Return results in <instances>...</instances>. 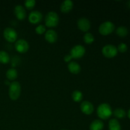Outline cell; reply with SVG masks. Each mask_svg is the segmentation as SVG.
Wrapping results in <instances>:
<instances>
[{
	"label": "cell",
	"mask_w": 130,
	"mask_h": 130,
	"mask_svg": "<svg viewBox=\"0 0 130 130\" xmlns=\"http://www.w3.org/2000/svg\"><path fill=\"white\" fill-rule=\"evenodd\" d=\"M6 77L8 81H15L18 77V72L16 69L10 68L6 72Z\"/></svg>",
	"instance_id": "obj_17"
},
{
	"label": "cell",
	"mask_w": 130,
	"mask_h": 130,
	"mask_svg": "<svg viewBox=\"0 0 130 130\" xmlns=\"http://www.w3.org/2000/svg\"><path fill=\"white\" fill-rule=\"evenodd\" d=\"M117 35L121 38H124L128 34V30L126 27L124 26H119L116 30Z\"/></svg>",
	"instance_id": "obj_22"
},
{
	"label": "cell",
	"mask_w": 130,
	"mask_h": 130,
	"mask_svg": "<svg viewBox=\"0 0 130 130\" xmlns=\"http://www.w3.org/2000/svg\"><path fill=\"white\" fill-rule=\"evenodd\" d=\"M86 53V49L85 47L81 44H77L75 45L71 48L70 51L71 56L72 57V59H80L83 58Z\"/></svg>",
	"instance_id": "obj_5"
},
{
	"label": "cell",
	"mask_w": 130,
	"mask_h": 130,
	"mask_svg": "<svg viewBox=\"0 0 130 130\" xmlns=\"http://www.w3.org/2000/svg\"><path fill=\"white\" fill-rule=\"evenodd\" d=\"M10 55L4 50L0 51V63L2 64H7L10 62Z\"/></svg>",
	"instance_id": "obj_19"
},
{
	"label": "cell",
	"mask_w": 130,
	"mask_h": 130,
	"mask_svg": "<svg viewBox=\"0 0 130 130\" xmlns=\"http://www.w3.org/2000/svg\"><path fill=\"white\" fill-rule=\"evenodd\" d=\"M83 41L86 44H91L95 41V37L91 33L88 32L85 33V35L83 36Z\"/></svg>",
	"instance_id": "obj_23"
},
{
	"label": "cell",
	"mask_w": 130,
	"mask_h": 130,
	"mask_svg": "<svg viewBox=\"0 0 130 130\" xmlns=\"http://www.w3.org/2000/svg\"><path fill=\"white\" fill-rule=\"evenodd\" d=\"M44 39L48 43L53 44L57 42L58 39V34L53 29H49L44 33Z\"/></svg>",
	"instance_id": "obj_13"
},
{
	"label": "cell",
	"mask_w": 130,
	"mask_h": 130,
	"mask_svg": "<svg viewBox=\"0 0 130 130\" xmlns=\"http://www.w3.org/2000/svg\"><path fill=\"white\" fill-rule=\"evenodd\" d=\"M72 58L70 54L66 55H65L64 57H63V60L68 63H69V62H71V61H72Z\"/></svg>",
	"instance_id": "obj_27"
},
{
	"label": "cell",
	"mask_w": 130,
	"mask_h": 130,
	"mask_svg": "<svg viewBox=\"0 0 130 130\" xmlns=\"http://www.w3.org/2000/svg\"><path fill=\"white\" fill-rule=\"evenodd\" d=\"M3 37L9 43H15L17 40L18 34L15 29L12 27H6L3 30Z\"/></svg>",
	"instance_id": "obj_7"
},
{
	"label": "cell",
	"mask_w": 130,
	"mask_h": 130,
	"mask_svg": "<svg viewBox=\"0 0 130 130\" xmlns=\"http://www.w3.org/2000/svg\"><path fill=\"white\" fill-rule=\"evenodd\" d=\"M127 5H128V6L130 8V1H129L128 3H127Z\"/></svg>",
	"instance_id": "obj_29"
},
{
	"label": "cell",
	"mask_w": 130,
	"mask_h": 130,
	"mask_svg": "<svg viewBox=\"0 0 130 130\" xmlns=\"http://www.w3.org/2000/svg\"><path fill=\"white\" fill-rule=\"evenodd\" d=\"M15 49L19 53H27L29 50V43L25 39H17L15 43Z\"/></svg>",
	"instance_id": "obj_8"
},
{
	"label": "cell",
	"mask_w": 130,
	"mask_h": 130,
	"mask_svg": "<svg viewBox=\"0 0 130 130\" xmlns=\"http://www.w3.org/2000/svg\"><path fill=\"white\" fill-rule=\"evenodd\" d=\"M115 30V25L110 21L102 23L99 27V32L102 36H108Z\"/></svg>",
	"instance_id": "obj_4"
},
{
	"label": "cell",
	"mask_w": 130,
	"mask_h": 130,
	"mask_svg": "<svg viewBox=\"0 0 130 130\" xmlns=\"http://www.w3.org/2000/svg\"><path fill=\"white\" fill-rule=\"evenodd\" d=\"M112 110L109 104L102 103L98 106L96 109V114L100 120H107L112 116Z\"/></svg>",
	"instance_id": "obj_1"
},
{
	"label": "cell",
	"mask_w": 130,
	"mask_h": 130,
	"mask_svg": "<svg viewBox=\"0 0 130 130\" xmlns=\"http://www.w3.org/2000/svg\"><path fill=\"white\" fill-rule=\"evenodd\" d=\"M69 71L73 74H78L81 71V66L75 61H71L67 65Z\"/></svg>",
	"instance_id": "obj_15"
},
{
	"label": "cell",
	"mask_w": 130,
	"mask_h": 130,
	"mask_svg": "<svg viewBox=\"0 0 130 130\" xmlns=\"http://www.w3.org/2000/svg\"><path fill=\"white\" fill-rule=\"evenodd\" d=\"M61 130H67V129H61Z\"/></svg>",
	"instance_id": "obj_30"
},
{
	"label": "cell",
	"mask_w": 130,
	"mask_h": 130,
	"mask_svg": "<svg viewBox=\"0 0 130 130\" xmlns=\"http://www.w3.org/2000/svg\"><path fill=\"white\" fill-rule=\"evenodd\" d=\"M74 7V3L71 0H65L61 3L60 10L63 13H68L72 11Z\"/></svg>",
	"instance_id": "obj_14"
},
{
	"label": "cell",
	"mask_w": 130,
	"mask_h": 130,
	"mask_svg": "<svg viewBox=\"0 0 130 130\" xmlns=\"http://www.w3.org/2000/svg\"><path fill=\"white\" fill-rule=\"evenodd\" d=\"M104 124L100 119H95L90 125V130H103Z\"/></svg>",
	"instance_id": "obj_16"
},
{
	"label": "cell",
	"mask_w": 130,
	"mask_h": 130,
	"mask_svg": "<svg viewBox=\"0 0 130 130\" xmlns=\"http://www.w3.org/2000/svg\"><path fill=\"white\" fill-rule=\"evenodd\" d=\"M14 14L19 20L22 21L26 18L27 13L24 6L21 5H17L14 8Z\"/></svg>",
	"instance_id": "obj_12"
},
{
	"label": "cell",
	"mask_w": 130,
	"mask_h": 130,
	"mask_svg": "<svg viewBox=\"0 0 130 130\" xmlns=\"http://www.w3.org/2000/svg\"><path fill=\"white\" fill-rule=\"evenodd\" d=\"M46 26L42 24H39L38 26L36 27L35 32L38 35H43L46 32Z\"/></svg>",
	"instance_id": "obj_25"
},
{
	"label": "cell",
	"mask_w": 130,
	"mask_h": 130,
	"mask_svg": "<svg viewBox=\"0 0 130 130\" xmlns=\"http://www.w3.org/2000/svg\"><path fill=\"white\" fill-rule=\"evenodd\" d=\"M112 115H114L116 119H123L126 117V113L124 109L121 108H118L113 111Z\"/></svg>",
	"instance_id": "obj_20"
},
{
	"label": "cell",
	"mask_w": 130,
	"mask_h": 130,
	"mask_svg": "<svg viewBox=\"0 0 130 130\" xmlns=\"http://www.w3.org/2000/svg\"><path fill=\"white\" fill-rule=\"evenodd\" d=\"M60 22L59 16L55 11H50L44 18V24L48 28L56 27Z\"/></svg>",
	"instance_id": "obj_3"
},
{
	"label": "cell",
	"mask_w": 130,
	"mask_h": 130,
	"mask_svg": "<svg viewBox=\"0 0 130 130\" xmlns=\"http://www.w3.org/2000/svg\"><path fill=\"white\" fill-rule=\"evenodd\" d=\"M83 95L80 90H74L72 93V99L74 102L79 103L82 101Z\"/></svg>",
	"instance_id": "obj_21"
},
{
	"label": "cell",
	"mask_w": 130,
	"mask_h": 130,
	"mask_svg": "<svg viewBox=\"0 0 130 130\" xmlns=\"http://www.w3.org/2000/svg\"><path fill=\"white\" fill-rule=\"evenodd\" d=\"M108 127L109 130H121L120 123L116 118H113L109 120Z\"/></svg>",
	"instance_id": "obj_18"
},
{
	"label": "cell",
	"mask_w": 130,
	"mask_h": 130,
	"mask_svg": "<svg viewBox=\"0 0 130 130\" xmlns=\"http://www.w3.org/2000/svg\"><path fill=\"white\" fill-rule=\"evenodd\" d=\"M128 118L130 119V109H129V110H128Z\"/></svg>",
	"instance_id": "obj_28"
},
{
	"label": "cell",
	"mask_w": 130,
	"mask_h": 130,
	"mask_svg": "<svg viewBox=\"0 0 130 130\" xmlns=\"http://www.w3.org/2000/svg\"><path fill=\"white\" fill-rule=\"evenodd\" d=\"M94 106L92 103L88 100L82 102L80 105V110L85 115H91L94 112Z\"/></svg>",
	"instance_id": "obj_11"
},
{
	"label": "cell",
	"mask_w": 130,
	"mask_h": 130,
	"mask_svg": "<svg viewBox=\"0 0 130 130\" xmlns=\"http://www.w3.org/2000/svg\"><path fill=\"white\" fill-rule=\"evenodd\" d=\"M43 19V15L38 10H33L30 12L28 16V20L32 24H39Z\"/></svg>",
	"instance_id": "obj_9"
},
{
	"label": "cell",
	"mask_w": 130,
	"mask_h": 130,
	"mask_svg": "<svg viewBox=\"0 0 130 130\" xmlns=\"http://www.w3.org/2000/svg\"><path fill=\"white\" fill-rule=\"evenodd\" d=\"M117 49H118V52H120V53H125L128 50V46H127L126 44L122 43L118 45Z\"/></svg>",
	"instance_id": "obj_26"
},
{
	"label": "cell",
	"mask_w": 130,
	"mask_h": 130,
	"mask_svg": "<svg viewBox=\"0 0 130 130\" xmlns=\"http://www.w3.org/2000/svg\"><path fill=\"white\" fill-rule=\"evenodd\" d=\"M21 85L18 81L10 83L8 88V96L11 100H17L21 95Z\"/></svg>",
	"instance_id": "obj_2"
},
{
	"label": "cell",
	"mask_w": 130,
	"mask_h": 130,
	"mask_svg": "<svg viewBox=\"0 0 130 130\" xmlns=\"http://www.w3.org/2000/svg\"><path fill=\"white\" fill-rule=\"evenodd\" d=\"M77 27L83 32H88L91 28V22L87 18L82 17L78 19L77 22Z\"/></svg>",
	"instance_id": "obj_10"
},
{
	"label": "cell",
	"mask_w": 130,
	"mask_h": 130,
	"mask_svg": "<svg viewBox=\"0 0 130 130\" xmlns=\"http://www.w3.org/2000/svg\"><path fill=\"white\" fill-rule=\"evenodd\" d=\"M35 0H27L24 2V8L28 10H32L36 6Z\"/></svg>",
	"instance_id": "obj_24"
},
{
	"label": "cell",
	"mask_w": 130,
	"mask_h": 130,
	"mask_svg": "<svg viewBox=\"0 0 130 130\" xmlns=\"http://www.w3.org/2000/svg\"><path fill=\"white\" fill-rule=\"evenodd\" d=\"M102 53L105 57L107 58H112L118 55V51L116 46L113 44H106L102 49Z\"/></svg>",
	"instance_id": "obj_6"
}]
</instances>
